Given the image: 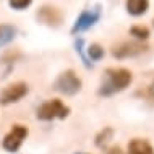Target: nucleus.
Instances as JSON below:
<instances>
[{
  "label": "nucleus",
  "mask_w": 154,
  "mask_h": 154,
  "mask_svg": "<svg viewBox=\"0 0 154 154\" xmlns=\"http://www.w3.org/2000/svg\"><path fill=\"white\" fill-rule=\"evenodd\" d=\"M133 81V73L128 68L123 66H110L106 70V81L99 86L97 94L109 97L120 93V91L127 89Z\"/></svg>",
  "instance_id": "obj_1"
},
{
  "label": "nucleus",
  "mask_w": 154,
  "mask_h": 154,
  "mask_svg": "<svg viewBox=\"0 0 154 154\" xmlns=\"http://www.w3.org/2000/svg\"><path fill=\"white\" fill-rule=\"evenodd\" d=\"M70 115V107L65 106L60 99H49L44 104H41V107L36 112V117L44 122H51V120L60 119L63 120Z\"/></svg>",
  "instance_id": "obj_2"
},
{
  "label": "nucleus",
  "mask_w": 154,
  "mask_h": 154,
  "mask_svg": "<svg viewBox=\"0 0 154 154\" xmlns=\"http://www.w3.org/2000/svg\"><path fill=\"white\" fill-rule=\"evenodd\" d=\"M55 89L65 96H75L83 88V81L73 70H65L59 75V78L54 83Z\"/></svg>",
  "instance_id": "obj_3"
},
{
  "label": "nucleus",
  "mask_w": 154,
  "mask_h": 154,
  "mask_svg": "<svg viewBox=\"0 0 154 154\" xmlns=\"http://www.w3.org/2000/svg\"><path fill=\"white\" fill-rule=\"evenodd\" d=\"M102 16V8L101 5H96L94 8H88V10H83L78 18L75 20L73 28H72V34H80L83 31H88L89 28H93L96 23L101 20Z\"/></svg>",
  "instance_id": "obj_4"
},
{
  "label": "nucleus",
  "mask_w": 154,
  "mask_h": 154,
  "mask_svg": "<svg viewBox=\"0 0 154 154\" xmlns=\"http://www.w3.org/2000/svg\"><path fill=\"white\" fill-rule=\"evenodd\" d=\"M28 130L26 125H21V123H16L11 127V130L5 135V138H3V143L2 146L5 151L8 152H16L20 148H21V144L24 143V140L28 138Z\"/></svg>",
  "instance_id": "obj_5"
},
{
  "label": "nucleus",
  "mask_w": 154,
  "mask_h": 154,
  "mask_svg": "<svg viewBox=\"0 0 154 154\" xmlns=\"http://www.w3.org/2000/svg\"><path fill=\"white\" fill-rule=\"evenodd\" d=\"M148 45L144 42H140V41H125V42H120L119 45H114L112 49V55L115 59H131V57H138L141 54L148 52Z\"/></svg>",
  "instance_id": "obj_6"
},
{
  "label": "nucleus",
  "mask_w": 154,
  "mask_h": 154,
  "mask_svg": "<svg viewBox=\"0 0 154 154\" xmlns=\"http://www.w3.org/2000/svg\"><path fill=\"white\" fill-rule=\"evenodd\" d=\"M28 88L26 83L23 81H18V83H11V85L5 86L0 93V104L2 106H8V104H15L18 101H21L24 96L28 94Z\"/></svg>",
  "instance_id": "obj_7"
},
{
  "label": "nucleus",
  "mask_w": 154,
  "mask_h": 154,
  "mask_svg": "<svg viewBox=\"0 0 154 154\" xmlns=\"http://www.w3.org/2000/svg\"><path fill=\"white\" fill-rule=\"evenodd\" d=\"M37 20L42 21L44 24H47V26H59L62 23V20H63V13L57 7L44 5L37 11Z\"/></svg>",
  "instance_id": "obj_8"
},
{
  "label": "nucleus",
  "mask_w": 154,
  "mask_h": 154,
  "mask_svg": "<svg viewBox=\"0 0 154 154\" xmlns=\"http://www.w3.org/2000/svg\"><path fill=\"white\" fill-rule=\"evenodd\" d=\"M127 154H154V148L148 140L133 138L128 143V152Z\"/></svg>",
  "instance_id": "obj_9"
},
{
  "label": "nucleus",
  "mask_w": 154,
  "mask_h": 154,
  "mask_svg": "<svg viewBox=\"0 0 154 154\" xmlns=\"http://www.w3.org/2000/svg\"><path fill=\"white\" fill-rule=\"evenodd\" d=\"M125 8L131 16H143L149 10V0H125Z\"/></svg>",
  "instance_id": "obj_10"
},
{
  "label": "nucleus",
  "mask_w": 154,
  "mask_h": 154,
  "mask_svg": "<svg viewBox=\"0 0 154 154\" xmlns=\"http://www.w3.org/2000/svg\"><path fill=\"white\" fill-rule=\"evenodd\" d=\"M15 37H16V28L15 26L7 24V23L0 24V47L10 44Z\"/></svg>",
  "instance_id": "obj_11"
},
{
  "label": "nucleus",
  "mask_w": 154,
  "mask_h": 154,
  "mask_svg": "<svg viewBox=\"0 0 154 154\" xmlns=\"http://www.w3.org/2000/svg\"><path fill=\"white\" fill-rule=\"evenodd\" d=\"M86 52H88V60L93 63V62H99L104 59V55H106V51H104V47L101 44H91L88 45V49H86Z\"/></svg>",
  "instance_id": "obj_12"
},
{
  "label": "nucleus",
  "mask_w": 154,
  "mask_h": 154,
  "mask_svg": "<svg viewBox=\"0 0 154 154\" xmlns=\"http://www.w3.org/2000/svg\"><path fill=\"white\" fill-rule=\"evenodd\" d=\"M130 34L135 37V41L144 42V41L149 39V36H151V31H149V28L143 26V24H135V26L130 28Z\"/></svg>",
  "instance_id": "obj_13"
},
{
  "label": "nucleus",
  "mask_w": 154,
  "mask_h": 154,
  "mask_svg": "<svg viewBox=\"0 0 154 154\" xmlns=\"http://www.w3.org/2000/svg\"><path fill=\"white\" fill-rule=\"evenodd\" d=\"M112 138H114V128L112 127H104L102 130L96 135V146L104 148Z\"/></svg>",
  "instance_id": "obj_14"
},
{
  "label": "nucleus",
  "mask_w": 154,
  "mask_h": 154,
  "mask_svg": "<svg viewBox=\"0 0 154 154\" xmlns=\"http://www.w3.org/2000/svg\"><path fill=\"white\" fill-rule=\"evenodd\" d=\"M75 47H76V52L80 54V57H81V62L85 63L86 68H93V63L88 60V55L85 54V39H76V42H75Z\"/></svg>",
  "instance_id": "obj_15"
},
{
  "label": "nucleus",
  "mask_w": 154,
  "mask_h": 154,
  "mask_svg": "<svg viewBox=\"0 0 154 154\" xmlns=\"http://www.w3.org/2000/svg\"><path fill=\"white\" fill-rule=\"evenodd\" d=\"M32 3V0H8V5L13 10H24Z\"/></svg>",
  "instance_id": "obj_16"
},
{
  "label": "nucleus",
  "mask_w": 154,
  "mask_h": 154,
  "mask_svg": "<svg viewBox=\"0 0 154 154\" xmlns=\"http://www.w3.org/2000/svg\"><path fill=\"white\" fill-rule=\"evenodd\" d=\"M106 154H123V152H122V149H120L119 146H112V148L107 149Z\"/></svg>",
  "instance_id": "obj_17"
},
{
  "label": "nucleus",
  "mask_w": 154,
  "mask_h": 154,
  "mask_svg": "<svg viewBox=\"0 0 154 154\" xmlns=\"http://www.w3.org/2000/svg\"><path fill=\"white\" fill-rule=\"evenodd\" d=\"M148 96L151 99H154V80L149 83V86H148Z\"/></svg>",
  "instance_id": "obj_18"
},
{
  "label": "nucleus",
  "mask_w": 154,
  "mask_h": 154,
  "mask_svg": "<svg viewBox=\"0 0 154 154\" xmlns=\"http://www.w3.org/2000/svg\"><path fill=\"white\" fill-rule=\"evenodd\" d=\"M152 24H154V20H152Z\"/></svg>",
  "instance_id": "obj_19"
}]
</instances>
